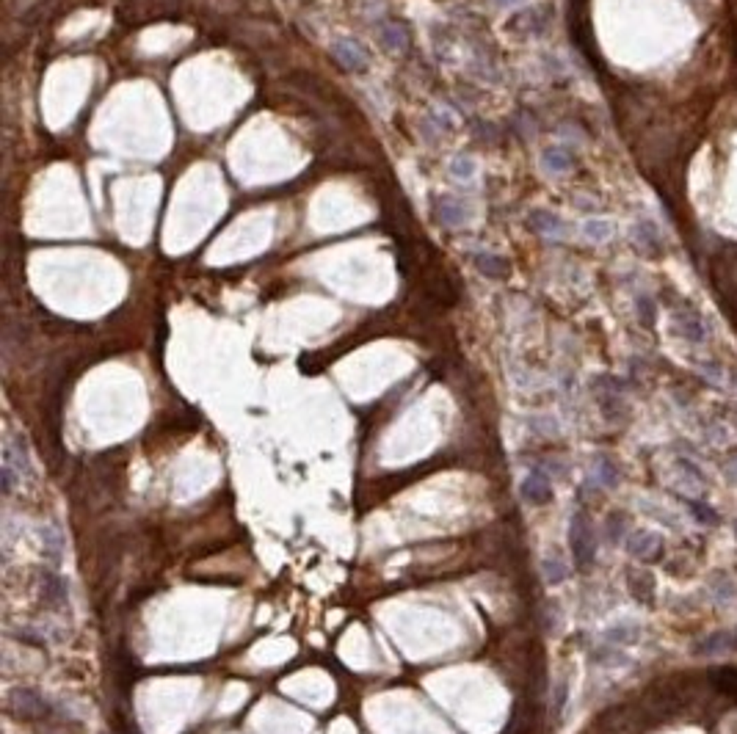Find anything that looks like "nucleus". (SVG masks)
Returning a JSON list of instances; mask_svg holds the SVG:
<instances>
[{
  "instance_id": "19",
  "label": "nucleus",
  "mask_w": 737,
  "mask_h": 734,
  "mask_svg": "<svg viewBox=\"0 0 737 734\" xmlns=\"http://www.w3.org/2000/svg\"><path fill=\"white\" fill-rule=\"evenodd\" d=\"M472 169H475V163H472L470 157H467V160H464V157H458V160H453V166H450V172H453L456 177H470V174H472Z\"/></svg>"
},
{
  "instance_id": "9",
  "label": "nucleus",
  "mask_w": 737,
  "mask_h": 734,
  "mask_svg": "<svg viewBox=\"0 0 737 734\" xmlns=\"http://www.w3.org/2000/svg\"><path fill=\"white\" fill-rule=\"evenodd\" d=\"M42 596H45V602H50V605H61L64 599H67V585L61 577H55V574H45L42 577Z\"/></svg>"
},
{
  "instance_id": "5",
  "label": "nucleus",
  "mask_w": 737,
  "mask_h": 734,
  "mask_svg": "<svg viewBox=\"0 0 737 734\" xmlns=\"http://www.w3.org/2000/svg\"><path fill=\"white\" fill-rule=\"evenodd\" d=\"M732 649H737L735 633H715L710 638H704V640H699L693 655H699V657H718V655H726Z\"/></svg>"
},
{
  "instance_id": "7",
  "label": "nucleus",
  "mask_w": 737,
  "mask_h": 734,
  "mask_svg": "<svg viewBox=\"0 0 737 734\" xmlns=\"http://www.w3.org/2000/svg\"><path fill=\"white\" fill-rule=\"evenodd\" d=\"M334 55H337L348 69H362L365 61H367L365 52L359 50L354 42H337V45H334Z\"/></svg>"
},
{
  "instance_id": "8",
  "label": "nucleus",
  "mask_w": 737,
  "mask_h": 734,
  "mask_svg": "<svg viewBox=\"0 0 737 734\" xmlns=\"http://www.w3.org/2000/svg\"><path fill=\"white\" fill-rule=\"evenodd\" d=\"M533 227L541 232V235H547V238H560L563 232H566V227H563V221H560L558 216H553V213H544V210H538V213H533Z\"/></svg>"
},
{
  "instance_id": "22",
  "label": "nucleus",
  "mask_w": 737,
  "mask_h": 734,
  "mask_svg": "<svg viewBox=\"0 0 737 734\" xmlns=\"http://www.w3.org/2000/svg\"><path fill=\"white\" fill-rule=\"evenodd\" d=\"M732 478L737 481V461H732Z\"/></svg>"
},
{
  "instance_id": "17",
  "label": "nucleus",
  "mask_w": 737,
  "mask_h": 734,
  "mask_svg": "<svg viewBox=\"0 0 737 734\" xmlns=\"http://www.w3.org/2000/svg\"><path fill=\"white\" fill-rule=\"evenodd\" d=\"M566 699H569V690H566V682H558L555 690H553V712L560 715L563 707H566Z\"/></svg>"
},
{
  "instance_id": "4",
  "label": "nucleus",
  "mask_w": 737,
  "mask_h": 734,
  "mask_svg": "<svg viewBox=\"0 0 737 734\" xmlns=\"http://www.w3.org/2000/svg\"><path fill=\"white\" fill-rule=\"evenodd\" d=\"M674 329L680 331L685 340H690V343H704L707 340V323L702 321V315H696V312H690V309H685V312H677L674 315Z\"/></svg>"
},
{
  "instance_id": "16",
  "label": "nucleus",
  "mask_w": 737,
  "mask_h": 734,
  "mask_svg": "<svg viewBox=\"0 0 737 734\" xmlns=\"http://www.w3.org/2000/svg\"><path fill=\"white\" fill-rule=\"evenodd\" d=\"M597 478L602 486H613V483L619 481V472H616V467L610 464L608 458H602V461H597Z\"/></svg>"
},
{
  "instance_id": "2",
  "label": "nucleus",
  "mask_w": 737,
  "mask_h": 734,
  "mask_svg": "<svg viewBox=\"0 0 737 734\" xmlns=\"http://www.w3.org/2000/svg\"><path fill=\"white\" fill-rule=\"evenodd\" d=\"M9 704H11V709H14L20 718H45V715H50V704H48L36 690H28V687L14 690L11 699H9Z\"/></svg>"
},
{
  "instance_id": "14",
  "label": "nucleus",
  "mask_w": 737,
  "mask_h": 734,
  "mask_svg": "<svg viewBox=\"0 0 737 734\" xmlns=\"http://www.w3.org/2000/svg\"><path fill=\"white\" fill-rule=\"evenodd\" d=\"M436 207H439V216H442L448 224L467 221V210H464V207H458L456 202H450V199H442V202L436 204Z\"/></svg>"
},
{
  "instance_id": "20",
  "label": "nucleus",
  "mask_w": 737,
  "mask_h": 734,
  "mask_svg": "<svg viewBox=\"0 0 737 734\" xmlns=\"http://www.w3.org/2000/svg\"><path fill=\"white\" fill-rule=\"evenodd\" d=\"M494 262H500V260H492V257H481V260H478L481 271H489V274H506L503 268H494Z\"/></svg>"
},
{
  "instance_id": "15",
  "label": "nucleus",
  "mask_w": 737,
  "mask_h": 734,
  "mask_svg": "<svg viewBox=\"0 0 737 734\" xmlns=\"http://www.w3.org/2000/svg\"><path fill=\"white\" fill-rule=\"evenodd\" d=\"M541 572H544L547 582H563L566 580V566H563L560 557H547V560L541 563Z\"/></svg>"
},
{
  "instance_id": "10",
  "label": "nucleus",
  "mask_w": 737,
  "mask_h": 734,
  "mask_svg": "<svg viewBox=\"0 0 737 734\" xmlns=\"http://www.w3.org/2000/svg\"><path fill=\"white\" fill-rule=\"evenodd\" d=\"M630 591L636 594L641 602L652 599V596H655V580H652V574H646V572H630Z\"/></svg>"
},
{
  "instance_id": "6",
  "label": "nucleus",
  "mask_w": 737,
  "mask_h": 734,
  "mask_svg": "<svg viewBox=\"0 0 737 734\" xmlns=\"http://www.w3.org/2000/svg\"><path fill=\"white\" fill-rule=\"evenodd\" d=\"M627 552L633 557H655L660 552V538L655 535V533H633L630 538H627Z\"/></svg>"
},
{
  "instance_id": "21",
  "label": "nucleus",
  "mask_w": 737,
  "mask_h": 734,
  "mask_svg": "<svg viewBox=\"0 0 737 734\" xmlns=\"http://www.w3.org/2000/svg\"><path fill=\"white\" fill-rule=\"evenodd\" d=\"M710 588H721V591H724V585H721V580H712V582H710ZM732 594H735V588L729 585V591H726V594H721V599H729Z\"/></svg>"
},
{
  "instance_id": "11",
  "label": "nucleus",
  "mask_w": 737,
  "mask_h": 734,
  "mask_svg": "<svg viewBox=\"0 0 737 734\" xmlns=\"http://www.w3.org/2000/svg\"><path fill=\"white\" fill-rule=\"evenodd\" d=\"M583 235L588 240L602 243V240H610V238H613V224L605 221V218H588L583 224Z\"/></svg>"
},
{
  "instance_id": "13",
  "label": "nucleus",
  "mask_w": 737,
  "mask_h": 734,
  "mask_svg": "<svg viewBox=\"0 0 737 734\" xmlns=\"http://www.w3.org/2000/svg\"><path fill=\"white\" fill-rule=\"evenodd\" d=\"M638 243L646 249V252H660L663 249V238H660V232H658V227L652 224V221H646V224H641L638 227Z\"/></svg>"
},
{
  "instance_id": "18",
  "label": "nucleus",
  "mask_w": 737,
  "mask_h": 734,
  "mask_svg": "<svg viewBox=\"0 0 737 734\" xmlns=\"http://www.w3.org/2000/svg\"><path fill=\"white\" fill-rule=\"evenodd\" d=\"M610 640H616V643H633V640H638V630L633 627H619V630H610L608 633Z\"/></svg>"
},
{
  "instance_id": "1",
  "label": "nucleus",
  "mask_w": 737,
  "mask_h": 734,
  "mask_svg": "<svg viewBox=\"0 0 737 734\" xmlns=\"http://www.w3.org/2000/svg\"><path fill=\"white\" fill-rule=\"evenodd\" d=\"M569 547H572V555H575V563L580 569H588L594 563V555H597V535H594V525L591 519L585 516L583 511H577L572 516V525H569Z\"/></svg>"
},
{
  "instance_id": "3",
  "label": "nucleus",
  "mask_w": 737,
  "mask_h": 734,
  "mask_svg": "<svg viewBox=\"0 0 737 734\" xmlns=\"http://www.w3.org/2000/svg\"><path fill=\"white\" fill-rule=\"evenodd\" d=\"M522 497L531 503V506H544L553 500V486L547 481V475L541 469H533L525 483H522Z\"/></svg>"
},
{
  "instance_id": "12",
  "label": "nucleus",
  "mask_w": 737,
  "mask_h": 734,
  "mask_svg": "<svg viewBox=\"0 0 737 734\" xmlns=\"http://www.w3.org/2000/svg\"><path fill=\"white\" fill-rule=\"evenodd\" d=\"M541 163H544V169H550L553 174H563V172L572 169V157H569V152H563V150H547V152L541 155Z\"/></svg>"
}]
</instances>
